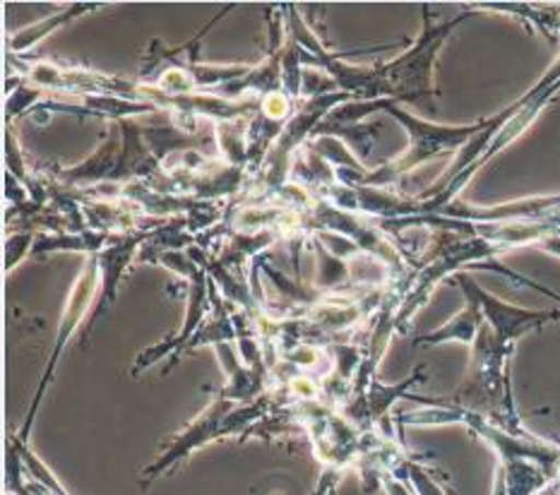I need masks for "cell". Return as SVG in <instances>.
<instances>
[{"label":"cell","instance_id":"cell-1","mask_svg":"<svg viewBox=\"0 0 560 495\" xmlns=\"http://www.w3.org/2000/svg\"><path fill=\"white\" fill-rule=\"evenodd\" d=\"M459 280H462V286H465V292L477 296L471 300H477V304L483 308L486 316H489L491 330L503 344L515 342L522 332L537 328V325L546 320H560V313H534V310H522L515 306H505L498 298L481 292L477 284H471V280L467 282L465 276H459Z\"/></svg>","mask_w":560,"mask_h":495},{"label":"cell","instance_id":"cell-2","mask_svg":"<svg viewBox=\"0 0 560 495\" xmlns=\"http://www.w3.org/2000/svg\"><path fill=\"white\" fill-rule=\"evenodd\" d=\"M549 248H551L553 252H558V256H560V244H549Z\"/></svg>","mask_w":560,"mask_h":495}]
</instances>
